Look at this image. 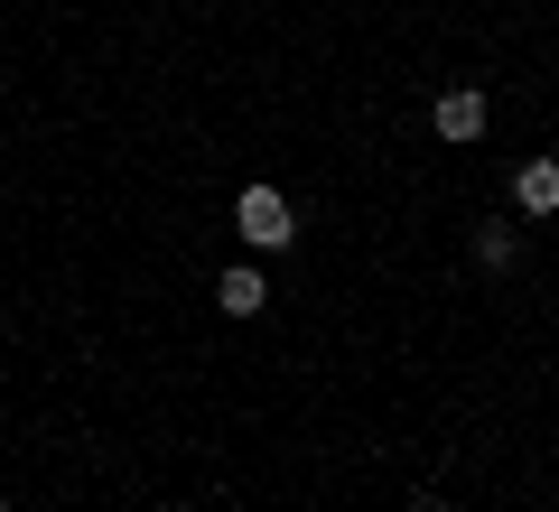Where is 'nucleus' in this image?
<instances>
[{"instance_id":"f257e3e1","label":"nucleus","mask_w":559,"mask_h":512,"mask_svg":"<svg viewBox=\"0 0 559 512\" xmlns=\"http://www.w3.org/2000/svg\"><path fill=\"white\" fill-rule=\"evenodd\" d=\"M234 234L252 242V252H289V242H299V215H289L280 187H242L234 197Z\"/></svg>"},{"instance_id":"f03ea898","label":"nucleus","mask_w":559,"mask_h":512,"mask_svg":"<svg viewBox=\"0 0 559 512\" xmlns=\"http://www.w3.org/2000/svg\"><path fill=\"white\" fill-rule=\"evenodd\" d=\"M429 131L457 140V150H466V140H485V94H476V84H448V94L429 103Z\"/></svg>"},{"instance_id":"7ed1b4c3","label":"nucleus","mask_w":559,"mask_h":512,"mask_svg":"<svg viewBox=\"0 0 559 512\" xmlns=\"http://www.w3.org/2000/svg\"><path fill=\"white\" fill-rule=\"evenodd\" d=\"M215 308H224V317H261V308H271V279H261V261H234V271L215 279Z\"/></svg>"},{"instance_id":"20e7f679","label":"nucleus","mask_w":559,"mask_h":512,"mask_svg":"<svg viewBox=\"0 0 559 512\" xmlns=\"http://www.w3.org/2000/svg\"><path fill=\"white\" fill-rule=\"evenodd\" d=\"M513 205L522 215H559V158H522L513 168Z\"/></svg>"},{"instance_id":"39448f33","label":"nucleus","mask_w":559,"mask_h":512,"mask_svg":"<svg viewBox=\"0 0 559 512\" xmlns=\"http://www.w3.org/2000/svg\"><path fill=\"white\" fill-rule=\"evenodd\" d=\"M522 261V234L513 224H476V271H513Z\"/></svg>"},{"instance_id":"423d86ee","label":"nucleus","mask_w":559,"mask_h":512,"mask_svg":"<svg viewBox=\"0 0 559 512\" xmlns=\"http://www.w3.org/2000/svg\"><path fill=\"white\" fill-rule=\"evenodd\" d=\"M411 512H448V493H411Z\"/></svg>"},{"instance_id":"0eeeda50","label":"nucleus","mask_w":559,"mask_h":512,"mask_svg":"<svg viewBox=\"0 0 559 512\" xmlns=\"http://www.w3.org/2000/svg\"><path fill=\"white\" fill-rule=\"evenodd\" d=\"M0 512H10V503H0Z\"/></svg>"}]
</instances>
